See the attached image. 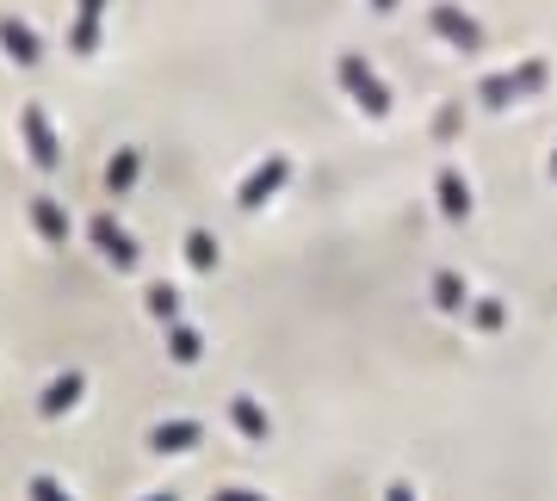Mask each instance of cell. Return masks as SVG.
Listing matches in <instances>:
<instances>
[{"mask_svg":"<svg viewBox=\"0 0 557 501\" xmlns=\"http://www.w3.org/2000/svg\"><path fill=\"white\" fill-rule=\"evenodd\" d=\"M545 80H552V68H545V62H515V68H508V75H490L478 87V105H490V112H502V105H515V100H527V93H539V87H545Z\"/></svg>","mask_w":557,"mask_h":501,"instance_id":"6da1fadb","label":"cell"},{"mask_svg":"<svg viewBox=\"0 0 557 501\" xmlns=\"http://www.w3.org/2000/svg\"><path fill=\"white\" fill-rule=\"evenodd\" d=\"M335 75H341V87H347V100H354L366 118H391V87L366 68V57H341Z\"/></svg>","mask_w":557,"mask_h":501,"instance_id":"7a4b0ae2","label":"cell"},{"mask_svg":"<svg viewBox=\"0 0 557 501\" xmlns=\"http://www.w3.org/2000/svg\"><path fill=\"white\" fill-rule=\"evenodd\" d=\"M20 137H25V149H32V167L57 174L62 142H57V130H50V112H44V105H25V112H20Z\"/></svg>","mask_w":557,"mask_h":501,"instance_id":"3957f363","label":"cell"},{"mask_svg":"<svg viewBox=\"0 0 557 501\" xmlns=\"http://www.w3.org/2000/svg\"><path fill=\"white\" fill-rule=\"evenodd\" d=\"M285 180H292V161H285V155H267V161L255 167V174L242 180V192H236V211H260V204L273 199V192H278Z\"/></svg>","mask_w":557,"mask_h":501,"instance_id":"277c9868","label":"cell"},{"mask_svg":"<svg viewBox=\"0 0 557 501\" xmlns=\"http://www.w3.org/2000/svg\"><path fill=\"white\" fill-rule=\"evenodd\" d=\"M428 32H440L453 50H471V57L483 50V25L471 20V13H458V7H434V13H428Z\"/></svg>","mask_w":557,"mask_h":501,"instance_id":"5b68a950","label":"cell"},{"mask_svg":"<svg viewBox=\"0 0 557 501\" xmlns=\"http://www.w3.org/2000/svg\"><path fill=\"white\" fill-rule=\"evenodd\" d=\"M87 236H94V248H100L112 266H124V273L137 266V241L119 229V217H94V223H87Z\"/></svg>","mask_w":557,"mask_h":501,"instance_id":"8992f818","label":"cell"},{"mask_svg":"<svg viewBox=\"0 0 557 501\" xmlns=\"http://www.w3.org/2000/svg\"><path fill=\"white\" fill-rule=\"evenodd\" d=\"M0 50L20 62V68H38V62H44V38H38L25 20H13V13L0 20Z\"/></svg>","mask_w":557,"mask_h":501,"instance_id":"52a82bcc","label":"cell"},{"mask_svg":"<svg viewBox=\"0 0 557 501\" xmlns=\"http://www.w3.org/2000/svg\"><path fill=\"white\" fill-rule=\"evenodd\" d=\"M81 397H87V378H81V372H62V378L38 397V415H44V422H62V415H69Z\"/></svg>","mask_w":557,"mask_h":501,"instance_id":"ba28073f","label":"cell"},{"mask_svg":"<svg viewBox=\"0 0 557 501\" xmlns=\"http://www.w3.org/2000/svg\"><path fill=\"white\" fill-rule=\"evenodd\" d=\"M100 20H106V0H75V25H69L75 57H94L100 50Z\"/></svg>","mask_w":557,"mask_h":501,"instance_id":"9c48e42d","label":"cell"},{"mask_svg":"<svg viewBox=\"0 0 557 501\" xmlns=\"http://www.w3.org/2000/svg\"><path fill=\"white\" fill-rule=\"evenodd\" d=\"M434 192H440V211H446V223H471V186H465V174H458V167H440Z\"/></svg>","mask_w":557,"mask_h":501,"instance_id":"30bf717a","label":"cell"},{"mask_svg":"<svg viewBox=\"0 0 557 501\" xmlns=\"http://www.w3.org/2000/svg\"><path fill=\"white\" fill-rule=\"evenodd\" d=\"M199 440H205L199 422H161L156 434H149V446H156V452H193Z\"/></svg>","mask_w":557,"mask_h":501,"instance_id":"8fae6325","label":"cell"},{"mask_svg":"<svg viewBox=\"0 0 557 501\" xmlns=\"http://www.w3.org/2000/svg\"><path fill=\"white\" fill-rule=\"evenodd\" d=\"M230 422H236L248 440H267V434H273V422H267V409H260L255 397H230Z\"/></svg>","mask_w":557,"mask_h":501,"instance_id":"7c38bea8","label":"cell"},{"mask_svg":"<svg viewBox=\"0 0 557 501\" xmlns=\"http://www.w3.org/2000/svg\"><path fill=\"white\" fill-rule=\"evenodd\" d=\"M32 229H38L44 241H69V217H62L57 199H32Z\"/></svg>","mask_w":557,"mask_h":501,"instance_id":"4fadbf2b","label":"cell"},{"mask_svg":"<svg viewBox=\"0 0 557 501\" xmlns=\"http://www.w3.org/2000/svg\"><path fill=\"white\" fill-rule=\"evenodd\" d=\"M186 266H193V273H218V236H211V229H193V236H186Z\"/></svg>","mask_w":557,"mask_h":501,"instance_id":"5bb4252c","label":"cell"},{"mask_svg":"<svg viewBox=\"0 0 557 501\" xmlns=\"http://www.w3.org/2000/svg\"><path fill=\"white\" fill-rule=\"evenodd\" d=\"M168 353H174L180 365H199L205 341H199V335H193V328H186V322H174V328H168Z\"/></svg>","mask_w":557,"mask_h":501,"instance_id":"9a60e30c","label":"cell"},{"mask_svg":"<svg viewBox=\"0 0 557 501\" xmlns=\"http://www.w3.org/2000/svg\"><path fill=\"white\" fill-rule=\"evenodd\" d=\"M137 167H143V155H137V149H119V155L106 161V186H112V192H124V186L137 180Z\"/></svg>","mask_w":557,"mask_h":501,"instance_id":"2e32d148","label":"cell"},{"mask_svg":"<svg viewBox=\"0 0 557 501\" xmlns=\"http://www.w3.org/2000/svg\"><path fill=\"white\" fill-rule=\"evenodd\" d=\"M149 316L168 322V328L180 322V291H174V285H149Z\"/></svg>","mask_w":557,"mask_h":501,"instance_id":"e0dca14e","label":"cell"},{"mask_svg":"<svg viewBox=\"0 0 557 501\" xmlns=\"http://www.w3.org/2000/svg\"><path fill=\"white\" fill-rule=\"evenodd\" d=\"M434 303L440 310H465V279L458 273H434Z\"/></svg>","mask_w":557,"mask_h":501,"instance_id":"ac0fdd59","label":"cell"},{"mask_svg":"<svg viewBox=\"0 0 557 501\" xmlns=\"http://www.w3.org/2000/svg\"><path fill=\"white\" fill-rule=\"evenodd\" d=\"M465 316L478 322V328H490V335H496L502 322H508V310H502L496 298H478V303H465Z\"/></svg>","mask_w":557,"mask_h":501,"instance_id":"d6986e66","label":"cell"},{"mask_svg":"<svg viewBox=\"0 0 557 501\" xmlns=\"http://www.w3.org/2000/svg\"><path fill=\"white\" fill-rule=\"evenodd\" d=\"M32 501H69V489L57 477H32Z\"/></svg>","mask_w":557,"mask_h":501,"instance_id":"ffe728a7","label":"cell"},{"mask_svg":"<svg viewBox=\"0 0 557 501\" xmlns=\"http://www.w3.org/2000/svg\"><path fill=\"white\" fill-rule=\"evenodd\" d=\"M211 501H267V496H255V489H218Z\"/></svg>","mask_w":557,"mask_h":501,"instance_id":"44dd1931","label":"cell"},{"mask_svg":"<svg viewBox=\"0 0 557 501\" xmlns=\"http://www.w3.org/2000/svg\"><path fill=\"white\" fill-rule=\"evenodd\" d=\"M384 501H416V489H409V483H391V489H384Z\"/></svg>","mask_w":557,"mask_h":501,"instance_id":"7402d4cb","label":"cell"},{"mask_svg":"<svg viewBox=\"0 0 557 501\" xmlns=\"http://www.w3.org/2000/svg\"><path fill=\"white\" fill-rule=\"evenodd\" d=\"M391 7H397V0H372V13H391Z\"/></svg>","mask_w":557,"mask_h":501,"instance_id":"603a6c76","label":"cell"},{"mask_svg":"<svg viewBox=\"0 0 557 501\" xmlns=\"http://www.w3.org/2000/svg\"><path fill=\"white\" fill-rule=\"evenodd\" d=\"M149 501H180V496H174V489H161V496H149Z\"/></svg>","mask_w":557,"mask_h":501,"instance_id":"cb8c5ba5","label":"cell"},{"mask_svg":"<svg viewBox=\"0 0 557 501\" xmlns=\"http://www.w3.org/2000/svg\"><path fill=\"white\" fill-rule=\"evenodd\" d=\"M552 174H557V155H552Z\"/></svg>","mask_w":557,"mask_h":501,"instance_id":"d4e9b609","label":"cell"}]
</instances>
